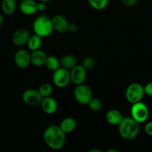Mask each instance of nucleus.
Returning <instances> with one entry per match:
<instances>
[{
    "label": "nucleus",
    "mask_w": 152,
    "mask_h": 152,
    "mask_svg": "<svg viewBox=\"0 0 152 152\" xmlns=\"http://www.w3.org/2000/svg\"><path fill=\"white\" fill-rule=\"evenodd\" d=\"M40 105H41L43 111L46 114H49V115L55 114L58 111V102H57L56 99H54L51 96H47V97H43Z\"/></svg>",
    "instance_id": "nucleus-13"
},
{
    "label": "nucleus",
    "mask_w": 152,
    "mask_h": 152,
    "mask_svg": "<svg viewBox=\"0 0 152 152\" xmlns=\"http://www.w3.org/2000/svg\"><path fill=\"white\" fill-rule=\"evenodd\" d=\"M131 117L138 123H143L147 121L149 117V109L146 104L142 101L132 104Z\"/></svg>",
    "instance_id": "nucleus-5"
},
{
    "label": "nucleus",
    "mask_w": 152,
    "mask_h": 152,
    "mask_svg": "<svg viewBox=\"0 0 152 152\" xmlns=\"http://www.w3.org/2000/svg\"><path fill=\"white\" fill-rule=\"evenodd\" d=\"M120 1L125 5L128 6V7H132V6L137 4L139 0H120Z\"/></svg>",
    "instance_id": "nucleus-27"
},
{
    "label": "nucleus",
    "mask_w": 152,
    "mask_h": 152,
    "mask_svg": "<svg viewBox=\"0 0 152 152\" xmlns=\"http://www.w3.org/2000/svg\"><path fill=\"white\" fill-rule=\"evenodd\" d=\"M45 65L46 68L51 71H55L58 70V68H61V63H60V60L55 56H48L46 59V64Z\"/></svg>",
    "instance_id": "nucleus-21"
},
{
    "label": "nucleus",
    "mask_w": 152,
    "mask_h": 152,
    "mask_svg": "<svg viewBox=\"0 0 152 152\" xmlns=\"http://www.w3.org/2000/svg\"><path fill=\"white\" fill-rule=\"evenodd\" d=\"M52 25L55 31L60 34H65L68 32L69 23L68 20L64 16L61 14H57L52 17Z\"/></svg>",
    "instance_id": "nucleus-12"
},
{
    "label": "nucleus",
    "mask_w": 152,
    "mask_h": 152,
    "mask_svg": "<svg viewBox=\"0 0 152 152\" xmlns=\"http://www.w3.org/2000/svg\"><path fill=\"white\" fill-rule=\"evenodd\" d=\"M95 63H96V62H95V58L92 57V56H86V57H85L84 59H83L81 65H83L86 70H90L95 67Z\"/></svg>",
    "instance_id": "nucleus-25"
},
{
    "label": "nucleus",
    "mask_w": 152,
    "mask_h": 152,
    "mask_svg": "<svg viewBox=\"0 0 152 152\" xmlns=\"http://www.w3.org/2000/svg\"><path fill=\"white\" fill-rule=\"evenodd\" d=\"M59 126L64 133L69 134L75 131L77 126V123L72 117H66L61 121Z\"/></svg>",
    "instance_id": "nucleus-17"
},
{
    "label": "nucleus",
    "mask_w": 152,
    "mask_h": 152,
    "mask_svg": "<svg viewBox=\"0 0 152 152\" xmlns=\"http://www.w3.org/2000/svg\"><path fill=\"white\" fill-rule=\"evenodd\" d=\"M87 152H104V151H103L101 149H99V148H92V149L89 150Z\"/></svg>",
    "instance_id": "nucleus-31"
},
{
    "label": "nucleus",
    "mask_w": 152,
    "mask_h": 152,
    "mask_svg": "<svg viewBox=\"0 0 152 152\" xmlns=\"http://www.w3.org/2000/svg\"><path fill=\"white\" fill-rule=\"evenodd\" d=\"M78 30V27L76 24L75 23H69V28H68V32L71 33V34H75L76 33Z\"/></svg>",
    "instance_id": "nucleus-29"
},
{
    "label": "nucleus",
    "mask_w": 152,
    "mask_h": 152,
    "mask_svg": "<svg viewBox=\"0 0 152 152\" xmlns=\"http://www.w3.org/2000/svg\"><path fill=\"white\" fill-rule=\"evenodd\" d=\"M77 60L76 56L72 54L65 55L60 60L61 68H63L65 69L69 70V71H70L72 68H73L77 65Z\"/></svg>",
    "instance_id": "nucleus-18"
},
{
    "label": "nucleus",
    "mask_w": 152,
    "mask_h": 152,
    "mask_svg": "<svg viewBox=\"0 0 152 152\" xmlns=\"http://www.w3.org/2000/svg\"><path fill=\"white\" fill-rule=\"evenodd\" d=\"M145 94L152 96V82H149L144 86Z\"/></svg>",
    "instance_id": "nucleus-26"
},
{
    "label": "nucleus",
    "mask_w": 152,
    "mask_h": 152,
    "mask_svg": "<svg viewBox=\"0 0 152 152\" xmlns=\"http://www.w3.org/2000/svg\"><path fill=\"white\" fill-rule=\"evenodd\" d=\"M105 152H120L118 149L116 148H110V149H107Z\"/></svg>",
    "instance_id": "nucleus-33"
},
{
    "label": "nucleus",
    "mask_w": 152,
    "mask_h": 152,
    "mask_svg": "<svg viewBox=\"0 0 152 152\" xmlns=\"http://www.w3.org/2000/svg\"><path fill=\"white\" fill-rule=\"evenodd\" d=\"M42 39H43L42 37L37 35V34H34V36H31L28 43H27V46H28V49L31 51L40 50L42 46V43H43Z\"/></svg>",
    "instance_id": "nucleus-19"
},
{
    "label": "nucleus",
    "mask_w": 152,
    "mask_h": 152,
    "mask_svg": "<svg viewBox=\"0 0 152 152\" xmlns=\"http://www.w3.org/2000/svg\"><path fill=\"white\" fill-rule=\"evenodd\" d=\"M145 132L147 135L152 137V121L146 123L145 126Z\"/></svg>",
    "instance_id": "nucleus-28"
},
{
    "label": "nucleus",
    "mask_w": 152,
    "mask_h": 152,
    "mask_svg": "<svg viewBox=\"0 0 152 152\" xmlns=\"http://www.w3.org/2000/svg\"><path fill=\"white\" fill-rule=\"evenodd\" d=\"M118 126L119 134L126 140L135 139L139 132V123L131 117H124L123 120Z\"/></svg>",
    "instance_id": "nucleus-2"
},
{
    "label": "nucleus",
    "mask_w": 152,
    "mask_h": 152,
    "mask_svg": "<svg viewBox=\"0 0 152 152\" xmlns=\"http://www.w3.org/2000/svg\"><path fill=\"white\" fill-rule=\"evenodd\" d=\"M37 4L34 0H22L19 4V10L23 14L31 16L37 11Z\"/></svg>",
    "instance_id": "nucleus-14"
},
{
    "label": "nucleus",
    "mask_w": 152,
    "mask_h": 152,
    "mask_svg": "<svg viewBox=\"0 0 152 152\" xmlns=\"http://www.w3.org/2000/svg\"><path fill=\"white\" fill-rule=\"evenodd\" d=\"M144 95V86L139 83H133L130 84L125 91V98L131 104L137 103L142 101Z\"/></svg>",
    "instance_id": "nucleus-4"
},
{
    "label": "nucleus",
    "mask_w": 152,
    "mask_h": 152,
    "mask_svg": "<svg viewBox=\"0 0 152 152\" xmlns=\"http://www.w3.org/2000/svg\"><path fill=\"white\" fill-rule=\"evenodd\" d=\"M89 5L96 10H104L107 6L109 0H88Z\"/></svg>",
    "instance_id": "nucleus-23"
},
{
    "label": "nucleus",
    "mask_w": 152,
    "mask_h": 152,
    "mask_svg": "<svg viewBox=\"0 0 152 152\" xmlns=\"http://www.w3.org/2000/svg\"><path fill=\"white\" fill-rule=\"evenodd\" d=\"M52 80L57 87L61 88H66L71 83L70 71L61 67L53 72Z\"/></svg>",
    "instance_id": "nucleus-7"
},
{
    "label": "nucleus",
    "mask_w": 152,
    "mask_h": 152,
    "mask_svg": "<svg viewBox=\"0 0 152 152\" xmlns=\"http://www.w3.org/2000/svg\"><path fill=\"white\" fill-rule=\"evenodd\" d=\"M40 1H42V2H45V3H46V2H49V1H52V0H40Z\"/></svg>",
    "instance_id": "nucleus-34"
},
{
    "label": "nucleus",
    "mask_w": 152,
    "mask_h": 152,
    "mask_svg": "<svg viewBox=\"0 0 152 152\" xmlns=\"http://www.w3.org/2000/svg\"><path fill=\"white\" fill-rule=\"evenodd\" d=\"M2 12L6 15H11L16 8V0H2L1 4Z\"/></svg>",
    "instance_id": "nucleus-20"
},
{
    "label": "nucleus",
    "mask_w": 152,
    "mask_h": 152,
    "mask_svg": "<svg viewBox=\"0 0 152 152\" xmlns=\"http://www.w3.org/2000/svg\"><path fill=\"white\" fill-rule=\"evenodd\" d=\"M46 5L45 2H42V1H40L39 3L37 4V11H43V10H46Z\"/></svg>",
    "instance_id": "nucleus-30"
},
{
    "label": "nucleus",
    "mask_w": 152,
    "mask_h": 152,
    "mask_svg": "<svg viewBox=\"0 0 152 152\" xmlns=\"http://www.w3.org/2000/svg\"><path fill=\"white\" fill-rule=\"evenodd\" d=\"M147 1H150V0H147Z\"/></svg>",
    "instance_id": "nucleus-35"
},
{
    "label": "nucleus",
    "mask_w": 152,
    "mask_h": 152,
    "mask_svg": "<svg viewBox=\"0 0 152 152\" xmlns=\"http://www.w3.org/2000/svg\"><path fill=\"white\" fill-rule=\"evenodd\" d=\"M32 27L34 34L42 38L49 37L54 31L52 19H49L44 15L36 18L33 22Z\"/></svg>",
    "instance_id": "nucleus-3"
},
{
    "label": "nucleus",
    "mask_w": 152,
    "mask_h": 152,
    "mask_svg": "<svg viewBox=\"0 0 152 152\" xmlns=\"http://www.w3.org/2000/svg\"><path fill=\"white\" fill-rule=\"evenodd\" d=\"M14 62L20 69H25L31 64V53L25 49H19L16 50L13 56Z\"/></svg>",
    "instance_id": "nucleus-10"
},
{
    "label": "nucleus",
    "mask_w": 152,
    "mask_h": 152,
    "mask_svg": "<svg viewBox=\"0 0 152 152\" xmlns=\"http://www.w3.org/2000/svg\"><path fill=\"white\" fill-rule=\"evenodd\" d=\"M123 118L122 113L116 109L109 110L105 116L106 121L112 126H119Z\"/></svg>",
    "instance_id": "nucleus-16"
},
{
    "label": "nucleus",
    "mask_w": 152,
    "mask_h": 152,
    "mask_svg": "<svg viewBox=\"0 0 152 152\" xmlns=\"http://www.w3.org/2000/svg\"><path fill=\"white\" fill-rule=\"evenodd\" d=\"M70 78L71 83L75 86L83 84L86 79L87 70L82 65H76L70 70Z\"/></svg>",
    "instance_id": "nucleus-9"
},
{
    "label": "nucleus",
    "mask_w": 152,
    "mask_h": 152,
    "mask_svg": "<svg viewBox=\"0 0 152 152\" xmlns=\"http://www.w3.org/2000/svg\"><path fill=\"white\" fill-rule=\"evenodd\" d=\"M31 35L29 31L25 28L18 29L12 34L11 41L14 45L17 47H22L28 43Z\"/></svg>",
    "instance_id": "nucleus-11"
},
{
    "label": "nucleus",
    "mask_w": 152,
    "mask_h": 152,
    "mask_svg": "<svg viewBox=\"0 0 152 152\" xmlns=\"http://www.w3.org/2000/svg\"><path fill=\"white\" fill-rule=\"evenodd\" d=\"M38 91L40 94V95L43 96V98L50 96L52 95V92H53V87H52L50 83H43L39 87Z\"/></svg>",
    "instance_id": "nucleus-22"
},
{
    "label": "nucleus",
    "mask_w": 152,
    "mask_h": 152,
    "mask_svg": "<svg viewBox=\"0 0 152 152\" xmlns=\"http://www.w3.org/2000/svg\"><path fill=\"white\" fill-rule=\"evenodd\" d=\"M48 56L46 52L42 50H37L32 51L31 53V62L33 65L36 67L43 66L46 64V59Z\"/></svg>",
    "instance_id": "nucleus-15"
},
{
    "label": "nucleus",
    "mask_w": 152,
    "mask_h": 152,
    "mask_svg": "<svg viewBox=\"0 0 152 152\" xmlns=\"http://www.w3.org/2000/svg\"><path fill=\"white\" fill-rule=\"evenodd\" d=\"M22 99L25 104L29 106H36L41 103L43 96L39 93L38 90L27 89L22 93Z\"/></svg>",
    "instance_id": "nucleus-8"
},
{
    "label": "nucleus",
    "mask_w": 152,
    "mask_h": 152,
    "mask_svg": "<svg viewBox=\"0 0 152 152\" xmlns=\"http://www.w3.org/2000/svg\"><path fill=\"white\" fill-rule=\"evenodd\" d=\"M73 94L75 100L81 105H87L91 99L93 97L92 90L89 86L85 84L76 86Z\"/></svg>",
    "instance_id": "nucleus-6"
},
{
    "label": "nucleus",
    "mask_w": 152,
    "mask_h": 152,
    "mask_svg": "<svg viewBox=\"0 0 152 152\" xmlns=\"http://www.w3.org/2000/svg\"><path fill=\"white\" fill-rule=\"evenodd\" d=\"M87 105L89 106V109L92 111H95V112L100 111L102 108V102H101V101L99 99L95 97H92Z\"/></svg>",
    "instance_id": "nucleus-24"
},
{
    "label": "nucleus",
    "mask_w": 152,
    "mask_h": 152,
    "mask_svg": "<svg viewBox=\"0 0 152 152\" xmlns=\"http://www.w3.org/2000/svg\"><path fill=\"white\" fill-rule=\"evenodd\" d=\"M4 17L2 16V15L0 14V28H1V27L2 26L3 24H4Z\"/></svg>",
    "instance_id": "nucleus-32"
},
{
    "label": "nucleus",
    "mask_w": 152,
    "mask_h": 152,
    "mask_svg": "<svg viewBox=\"0 0 152 152\" xmlns=\"http://www.w3.org/2000/svg\"><path fill=\"white\" fill-rule=\"evenodd\" d=\"M66 134L59 126L52 125L45 129L43 140L46 145L52 150H60L66 144Z\"/></svg>",
    "instance_id": "nucleus-1"
}]
</instances>
